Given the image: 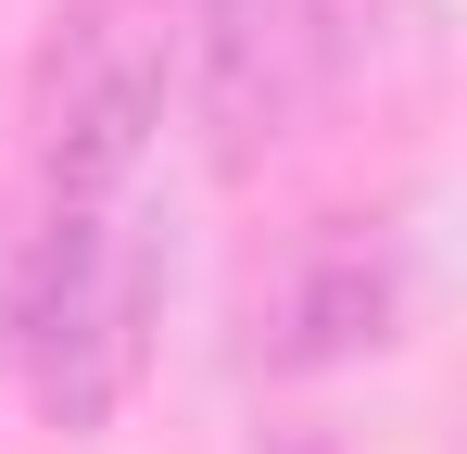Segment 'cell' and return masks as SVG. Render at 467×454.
I'll use <instances>...</instances> for the list:
<instances>
[{"label": "cell", "instance_id": "1", "mask_svg": "<svg viewBox=\"0 0 467 454\" xmlns=\"http://www.w3.org/2000/svg\"><path fill=\"white\" fill-rule=\"evenodd\" d=\"M152 315H164V240L127 202H64L26 227L13 291H0V341L38 391V417L64 442H101L127 417V391L152 378Z\"/></svg>", "mask_w": 467, "mask_h": 454}, {"label": "cell", "instance_id": "2", "mask_svg": "<svg viewBox=\"0 0 467 454\" xmlns=\"http://www.w3.org/2000/svg\"><path fill=\"white\" fill-rule=\"evenodd\" d=\"M177 38H190V0H64L38 88H26L38 177L64 202H127V177L164 127V88H177Z\"/></svg>", "mask_w": 467, "mask_h": 454}, {"label": "cell", "instance_id": "3", "mask_svg": "<svg viewBox=\"0 0 467 454\" xmlns=\"http://www.w3.org/2000/svg\"><path fill=\"white\" fill-rule=\"evenodd\" d=\"M328 51H341L328 0H190L177 76H190V114H202L215 177H253V164L316 114Z\"/></svg>", "mask_w": 467, "mask_h": 454}, {"label": "cell", "instance_id": "4", "mask_svg": "<svg viewBox=\"0 0 467 454\" xmlns=\"http://www.w3.org/2000/svg\"><path fill=\"white\" fill-rule=\"evenodd\" d=\"M404 341V240L391 215H316L304 253L278 265V303H265V354L278 366H367Z\"/></svg>", "mask_w": 467, "mask_h": 454}]
</instances>
